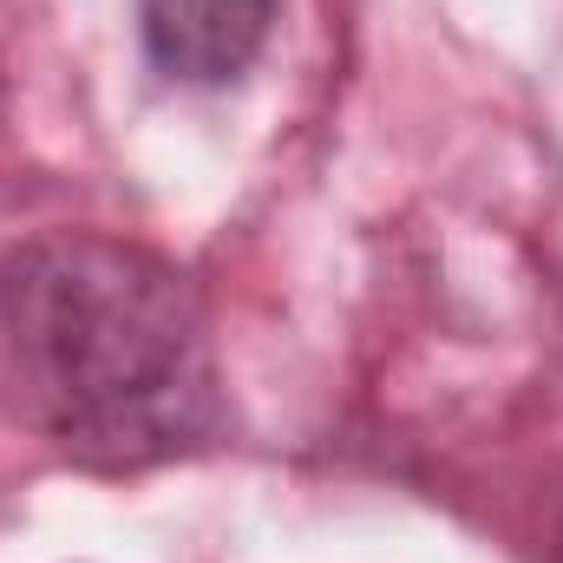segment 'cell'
I'll list each match as a JSON object with an SVG mask.
<instances>
[{"label": "cell", "mask_w": 563, "mask_h": 563, "mask_svg": "<svg viewBox=\"0 0 563 563\" xmlns=\"http://www.w3.org/2000/svg\"><path fill=\"white\" fill-rule=\"evenodd\" d=\"M282 0H139L144 59L177 86H230L256 66Z\"/></svg>", "instance_id": "2"}, {"label": "cell", "mask_w": 563, "mask_h": 563, "mask_svg": "<svg viewBox=\"0 0 563 563\" xmlns=\"http://www.w3.org/2000/svg\"><path fill=\"white\" fill-rule=\"evenodd\" d=\"M0 334L40 426L86 465H151L223 420L210 308L151 243L26 236L0 263Z\"/></svg>", "instance_id": "1"}]
</instances>
